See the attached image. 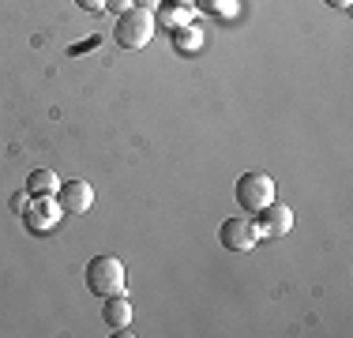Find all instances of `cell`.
<instances>
[{
    "mask_svg": "<svg viewBox=\"0 0 353 338\" xmlns=\"http://www.w3.org/2000/svg\"><path fill=\"white\" fill-rule=\"evenodd\" d=\"M117 46L121 49H143L154 38V15L147 8H128V12L117 15V30H113Z\"/></svg>",
    "mask_w": 353,
    "mask_h": 338,
    "instance_id": "cell-1",
    "label": "cell"
},
{
    "mask_svg": "<svg viewBox=\"0 0 353 338\" xmlns=\"http://www.w3.org/2000/svg\"><path fill=\"white\" fill-rule=\"evenodd\" d=\"M87 290L94 293V297L124 293V264L117 256H94L87 264Z\"/></svg>",
    "mask_w": 353,
    "mask_h": 338,
    "instance_id": "cell-2",
    "label": "cell"
},
{
    "mask_svg": "<svg viewBox=\"0 0 353 338\" xmlns=\"http://www.w3.org/2000/svg\"><path fill=\"white\" fill-rule=\"evenodd\" d=\"M237 203H241V210H263L267 203H274V177L271 173H259V169L241 173Z\"/></svg>",
    "mask_w": 353,
    "mask_h": 338,
    "instance_id": "cell-3",
    "label": "cell"
},
{
    "mask_svg": "<svg viewBox=\"0 0 353 338\" xmlns=\"http://www.w3.org/2000/svg\"><path fill=\"white\" fill-rule=\"evenodd\" d=\"M218 241H222L230 252H252L259 241H263V237H259V230H256V222H252V218L233 215V218H225V222H222Z\"/></svg>",
    "mask_w": 353,
    "mask_h": 338,
    "instance_id": "cell-4",
    "label": "cell"
},
{
    "mask_svg": "<svg viewBox=\"0 0 353 338\" xmlns=\"http://www.w3.org/2000/svg\"><path fill=\"white\" fill-rule=\"evenodd\" d=\"M256 215H259L256 230H259V237H267V241H282V237L293 230V210L285 207V203H267Z\"/></svg>",
    "mask_w": 353,
    "mask_h": 338,
    "instance_id": "cell-5",
    "label": "cell"
},
{
    "mask_svg": "<svg viewBox=\"0 0 353 338\" xmlns=\"http://www.w3.org/2000/svg\"><path fill=\"white\" fill-rule=\"evenodd\" d=\"M57 203L68 215H87L94 207V188H90V181H64L57 188Z\"/></svg>",
    "mask_w": 353,
    "mask_h": 338,
    "instance_id": "cell-6",
    "label": "cell"
},
{
    "mask_svg": "<svg viewBox=\"0 0 353 338\" xmlns=\"http://www.w3.org/2000/svg\"><path fill=\"white\" fill-rule=\"evenodd\" d=\"M34 210H27V226L30 233H49L57 226V218H61V203L57 196H34Z\"/></svg>",
    "mask_w": 353,
    "mask_h": 338,
    "instance_id": "cell-7",
    "label": "cell"
},
{
    "mask_svg": "<svg viewBox=\"0 0 353 338\" xmlns=\"http://www.w3.org/2000/svg\"><path fill=\"white\" fill-rule=\"evenodd\" d=\"M102 319H105V327L109 331H128V324H132V301L124 297V293H113V297H102Z\"/></svg>",
    "mask_w": 353,
    "mask_h": 338,
    "instance_id": "cell-8",
    "label": "cell"
},
{
    "mask_svg": "<svg viewBox=\"0 0 353 338\" xmlns=\"http://www.w3.org/2000/svg\"><path fill=\"white\" fill-rule=\"evenodd\" d=\"M57 188H61V177L53 169H30L27 196H57Z\"/></svg>",
    "mask_w": 353,
    "mask_h": 338,
    "instance_id": "cell-9",
    "label": "cell"
},
{
    "mask_svg": "<svg viewBox=\"0 0 353 338\" xmlns=\"http://www.w3.org/2000/svg\"><path fill=\"white\" fill-rule=\"evenodd\" d=\"M173 46H176V49H188V53H192V49H199V30H196V27L176 30V34H173Z\"/></svg>",
    "mask_w": 353,
    "mask_h": 338,
    "instance_id": "cell-10",
    "label": "cell"
},
{
    "mask_svg": "<svg viewBox=\"0 0 353 338\" xmlns=\"http://www.w3.org/2000/svg\"><path fill=\"white\" fill-rule=\"evenodd\" d=\"M75 4H79L83 12H102V8H105V0H75Z\"/></svg>",
    "mask_w": 353,
    "mask_h": 338,
    "instance_id": "cell-11",
    "label": "cell"
},
{
    "mask_svg": "<svg viewBox=\"0 0 353 338\" xmlns=\"http://www.w3.org/2000/svg\"><path fill=\"white\" fill-rule=\"evenodd\" d=\"M105 8L121 15V12H128V8H132V0H105Z\"/></svg>",
    "mask_w": 353,
    "mask_h": 338,
    "instance_id": "cell-12",
    "label": "cell"
},
{
    "mask_svg": "<svg viewBox=\"0 0 353 338\" xmlns=\"http://www.w3.org/2000/svg\"><path fill=\"white\" fill-rule=\"evenodd\" d=\"M23 207H27V192H15V196H12V210H23Z\"/></svg>",
    "mask_w": 353,
    "mask_h": 338,
    "instance_id": "cell-13",
    "label": "cell"
},
{
    "mask_svg": "<svg viewBox=\"0 0 353 338\" xmlns=\"http://www.w3.org/2000/svg\"><path fill=\"white\" fill-rule=\"evenodd\" d=\"M158 4H162V0H132V8H147V12H150V8H158Z\"/></svg>",
    "mask_w": 353,
    "mask_h": 338,
    "instance_id": "cell-14",
    "label": "cell"
},
{
    "mask_svg": "<svg viewBox=\"0 0 353 338\" xmlns=\"http://www.w3.org/2000/svg\"><path fill=\"white\" fill-rule=\"evenodd\" d=\"M323 4H331V8H350V0H323Z\"/></svg>",
    "mask_w": 353,
    "mask_h": 338,
    "instance_id": "cell-15",
    "label": "cell"
}]
</instances>
